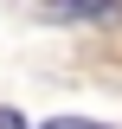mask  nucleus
<instances>
[{
    "label": "nucleus",
    "instance_id": "obj_1",
    "mask_svg": "<svg viewBox=\"0 0 122 129\" xmlns=\"http://www.w3.org/2000/svg\"><path fill=\"white\" fill-rule=\"evenodd\" d=\"M122 0H45L39 13L45 19H116Z\"/></svg>",
    "mask_w": 122,
    "mask_h": 129
},
{
    "label": "nucleus",
    "instance_id": "obj_2",
    "mask_svg": "<svg viewBox=\"0 0 122 129\" xmlns=\"http://www.w3.org/2000/svg\"><path fill=\"white\" fill-rule=\"evenodd\" d=\"M45 129H109V123H90V116H58V123H45Z\"/></svg>",
    "mask_w": 122,
    "mask_h": 129
},
{
    "label": "nucleus",
    "instance_id": "obj_3",
    "mask_svg": "<svg viewBox=\"0 0 122 129\" xmlns=\"http://www.w3.org/2000/svg\"><path fill=\"white\" fill-rule=\"evenodd\" d=\"M0 129H26V116L19 110H0Z\"/></svg>",
    "mask_w": 122,
    "mask_h": 129
}]
</instances>
